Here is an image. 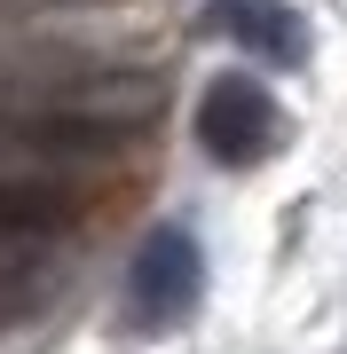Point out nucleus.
Listing matches in <instances>:
<instances>
[{
  "instance_id": "1",
  "label": "nucleus",
  "mask_w": 347,
  "mask_h": 354,
  "mask_svg": "<svg viewBox=\"0 0 347 354\" xmlns=\"http://www.w3.org/2000/svg\"><path fill=\"white\" fill-rule=\"evenodd\" d=\"M197 291H206V252H197V236L190 228H150V236L134 244V260H127V323L134 330H174L181 315L197 307Z\"/></svg>"
},
{
  "instance_id": "2",
  "label": "nucleus",
  "mask_w": 347,
  "mask_h": 354,
  "mask_svg": "<svg viewBox=\"0 0 347 354\" xmlns=\"http://www.w3.org/2000/svg\"><path fill=\"white\" fill-rule=\"evenodd\" d=\"M197 142H206L213 165H260V158L284 150V111H276V95L260 79L229 71V79H213L197 95Z\"/></svg>"
},
{
  "instance_id": "3",
  "label": "nucleus",
  "mask_w": 347,
  "mask_h": 354,
  "mask_svg": "<svg viewBox=\"0 0 347 354\" xmlns=\"http://www.w3.org/2000/svg\"><path fill=\"white\" fill-rule=\"evenodd\" d=\"M79 228V197L55 189V181H24V174H0V244H48Z\"/></svg>"
},
{
  "instance_id": "4",
  "label": "nucleus",
  "mask_w": 347,
  "mask_h": 354,
  "mask_svg": "<svg viewBox=\"0 0 347 354\" xmlns=\"http://www.w3.org/2000/svg\"><path fill=\"white\" fill-rule=\"evenodd\" d=\"M221 32H229L244 55H260V64H300V55H308L300 16L284 8V0H221Z\"/></svg>"
},
{
  "instance_id": "5",
  "label": "nucleus",
  "mask_w": 347,
  "mask_h": 354,
  "mask_svg": "<svg viewBox=\"0 0 347 354\" xmlns=\"http://www.w3.org/2000/svg\"><path fill=\"white\" fill-rule=\"evenodd\" d=\"M48 291H55V268L32 244H0V323H24Z\"/></svg>"
}]
</instances>
